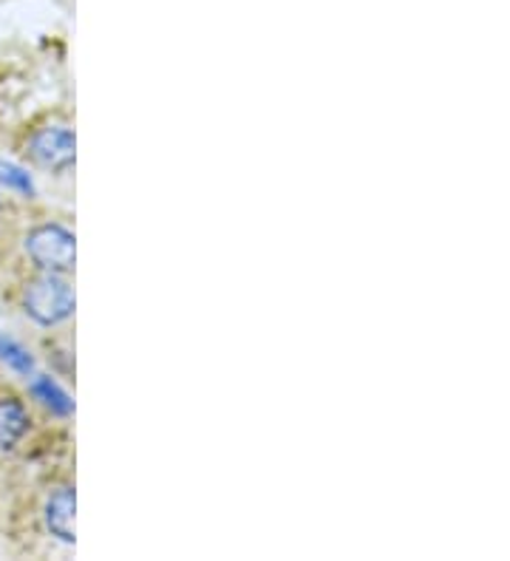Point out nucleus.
Here are the masks:
<instances>
[{"mask_svg":"<svg viewBox=\"0 0 510 561\" xmlns=\"http://www.w3.org/2000/svg\"><path fill=\"white\" fill-rule=\"evenodd\" d=\"M34 391L41 394L43 403H46L48 409L60 411V414H68V411H71V400H68L66 391L57 389V383L52 380V377H43V380H37V383H34Z\"/></svg>","mask_w":510,"mask_h":561,"instance_id":"6","label":"nucleus"},{"mask_svg":"<svg viewBox=\"0 0 510 561\" xmlns=\"http://www.w3.org/2000/svg\"><path fill=\"white\" fill-rule=\"evenodd\" d=\"M29 151L43 168H52V171H66L75 164V134L63 125L55 128H43L34 134Z\"/></svg>","mask_w":510,"mask_h":561,"instance_id":"3","label":"nucleus"},{"mask_svg":"<svg viewBox=\"0 0 510 561\" xmlns=\"http://www.w3.org/2000/svg\"><path fill=\"white\" fill-rule=\"evenodd\" d=\"M0 357H3V360H7L9 366H12V369H18V371H32L34 369L32 355L23 350L21 343L9 341V337H7V341L0 337Z\"/></svg>","mask_w":510,"mask_h":561,"instance_id":"7","label":"nucleus"},{"mask_svg":"<svg viewBox=\"0 0 510 561\" xmlns=\"http://www.w3.org/2000/svg\"><path fill=\"white\" fill-rule=\"evenodd\" d=\"M0 182H3L7 187H12V191L29 193V196L34 193V185H32V179H29V173L21 171V168H14V164L0 162Z\"/></svg>","mask_w":510,"mask_h":561,"instance_id":"8","label":"nucleus"},{"mask_svg":"<svg viewBox=\"0 0 510 561\" xmlns=\"http://www.w3.org/2000/svg\"><path fill=\"white\" fill-rule=\"evenodd\" d=\"M29 428V411L14 394H0V448H14Z\"/></svg>","mask_w":510,"mask_h":561,"instance_id":"5","label":"nucleus"},{"mask_svg":"<svg viewBox=\"0 0 510 561\" xmlns=\"http://www.w3.org/2000/svg\"><path fill=\"white\" fill-rule=\"evenodd\" d=\"M46 525L60 541H75V491L60 488L46 502Z\"/></svg>","mask_w":510,"mask_h":561,"instance_id":"4","label":"nucleus"},{"mask_svg":"<svg viewBox=\"0 0 510 561\" xmlns=\"http://www.w3.org/2000/svg\"><path fill=\"white\" fill-rule=\"evenodd\" d=\"M23 309L41 327H57L75 312V293L55 273H46L29 280L26 293H23Z\"/></svg>","mask_w":510,"mask_h":561,"instance_id":"1","label":"nucleus"},{"mask_svg":"<svg viewBox=\"0 0 510 561\" xmlns=\"http://www.w3.org/2000/svg\"><path fill=\"white\" fill-rule=\"evenodd\" d=\"M26 253L37 267L63 273L75 267V236L60 225L34 227L26 236Z\"/></svg>","mask_w":510,"mask_h":561,"instance_id":"2","label":"nucleus"}]
</instances>
